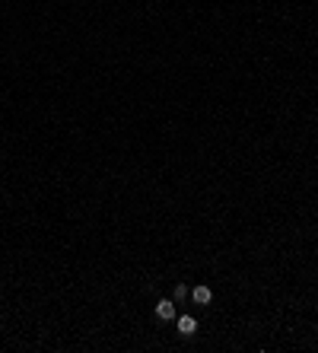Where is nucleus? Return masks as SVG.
Returning <instances> with one entry per match:
<instances>
[{"instance_id": "f257e3e1", "label": "nucleus", "mask_w": 318, "mask_h": 353, "mask_svg": "<svg viewBox=\"0 0 318 353\" xmlns=\"http://www.w3.org/2000/svg\"><path fill=\"white\" fill-rule=\"evenodd\" d=\"M156 318L159 322H175V299H159V306H156Z\"/></svg>"}, {"instance_id": "f03ea898", "label": "nucleus", "mask_w": 318, "mask_h": 353, "mask_svg": "<svg viewBox=\"0 0 318 353\" xmlns=\"http://www.w3.org/2000/svg\"><path fill=\"white\" fill-rule=\"evenodd\" d=\"M175 322H178V334H182V338H191V334L197 331V322L191 315H182V318H175Z\"/></svg>"}, {"instance_id": "7ed1b4c3", "label": "nucleus", "mask_w": 318, "mask_h": 353, "mask_svg": "<svg viewBox=\"0 0 318 353\" xmlns=\"http://www.w3.org/2000/svg\"><path fill=\"white\" fill-rule=\"evenodd\" d=\"M191 299H194L197 306H207L210 299H213V293H210V287H204V283H201V287H194V290H191Z\"/></svg>"}, {"instance_id": "20e7f679", "label": "nucleus", "mask_w": 318, "mask_h": 353, "mask_svg": "<svg viewBox=\"0 0 318 353\" xmlns=\"http://www.w3.org/2000/svg\"><path fill=\"white\" fill-rule=\"evenodd\" d=\"M185 296H188V287H185V283H175V290H172V299H175V303H182Z\"/></svg>"}]
</instances>
